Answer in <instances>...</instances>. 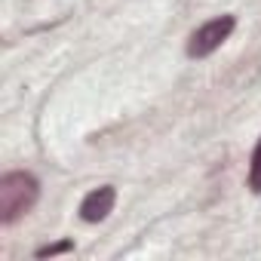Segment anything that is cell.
Wrapping results in <instances>:
<instances>
[{"label":"cell","mask_w":261,"mask_h":261,"mask_svg":"<svg viewBox=\"0 0 261 261\" xmlns=\"http://www.w3.org/2000/svg\"><path fill=\"white\" fill-rule=\"evenodd\" d=\"M246 185H249L252 194H261V139H258V145H255V151H252V157H249V175H246Z\"/></svg>","instance_id":"cell-4"},{"label":"cell","mask_w":261,"mask_h":261,"mask_svg":"<svg viewBox=\"0 0 261 261\" xmlns=\"http://www.w3.org/2000/svg\"><path fill=\"white\" fill-rule=\"evenodd\" d=\"M62 252H74V243L62 240V243H53V246H40L34 252V258H53V255H62Z\"/></svg>","instance_id":"cell-5"},{"label":"cell","mask_w":261,"mask_h":261,"mask_svg":"<svg viewBox=\"0 0 261 261\" xmlns=\"http://www.w3.org/2000/svg\"><path fill=\"white\" fill-rule=\"evenodd\" d=\"M114 203H117L114 185H101V188L89 191V194L80 200V218H83L86 224H98V221H105V218L114 212Z\"/></svg>","instance_id":"cell-3"},{"label":"cell","mask_w":261,"mask_h":261,"mask_svg":"<svg viewBox=\"0 0 261 261\" xmlns=\"http://www.w3.org/2000/svg\"><path fill=\"white\" fill-rule=\"evenodd\" d=\"M233 28H237V19L233 16H215V19H209V22H203L191 37H188V46H185V53H188V59H206V56H212L215 49H221V43L233 34Z\"/></svg>","instance_id":"cell-2"},{"label":"cell","mask_w":261,"mask_h":261,"mask_svg":"<svg viewBox=\"0 0 261 261\" xmlns=\"http://www.w3.org/2000/svg\"><path fill=\"white\" fill-rule=\"evenodd\" d=\"M37 200H40L37 175H31L25 169H13V172L0 175V224L4 227L16 224L22 215H28Z\"/></svg>","instance_id":"cell-1"}]
</instances>
